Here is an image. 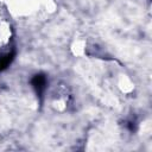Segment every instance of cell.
<instances>
[{"label": "cell", "mask_w": 152, "mask_h": 152, "mask_svg": "<svg viewBox=\"0 0 152 152\" xmlns=\"http://www.w3.org/2000/svg\"><path fill=\"white\" fill-rule=\"evenodd\" d=\"M14 57H15L14 51H10V52H7V53H5L4 56L0 57V72L6 70L10 66V64L13 62Z\"/></svg>", "instance_id": "obj_2"}, {"label": "cell", "mask_w": 152, "mask_h": 152, "mask_svg": "<svg viewBox=\"0 0 152 152\" xmlns=\"http://www.w3.org/2000/svg\"><path fill=\"white\" fill-rule=\"evenodd\" d=\"M31 86L33 88V90L36 91L38 97H43L45 90H46V86H48V78L44 74H36L33 75V77L31 78Z\"/></svg>", "instance_id": "obj_1"}]
</instances>
